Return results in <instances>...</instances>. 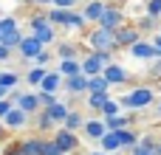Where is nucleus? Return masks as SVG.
Listing matches in <instances>:
<instances>
[{
    "mask_svg": "<svg viewBox=\"0 0 161 155\" xmlns=\"http://www.w3.org/2000/svg\"><path fill=\"white\" fill-rule=\"evenodd\" d=\"M85 136L88 138H105L108 136V127H105V121H85Z\"/></svg>",
    "mask_w": 161,
    "mask_h": 155,
    "instance_id": "nucleus-19",
    "label": "nucleus"
},
{
    "mask_svg": "<svg viewBox=\"0 0 161 155\" xmlns=\"http://www.w3.org/2000/svg\"><path fill=\"white\" fill-rule=\"evenodd\" d=\"M74 3H76V0H54V6H57V8H71Z\"/></svg>",
    "mask_w": 161,
    "mask_h": 155,
    "instance_id": "nucleus-42",
    "label": "nucleus"
},
{
    "mask_svg": "<svg viewBox=\"0 0 161 155\" xmlns=\"http://www.w3.org/2000/svg\"><path fill=\"white\" fill-rule=\"evenodd\" d=\"M96 25L99 28H108V31H119V28H125V11L116 8V6H108L105 14H102V20Z\"/></svg>",
    "mask_w": 161,
    "mask_h": 155,
    "instance_id": "nucleus-6",
    "label": "nucleus"
},
{
    "mask_svg": "<svg viewBox=\"0 0 161 155\" xmlns=\"http://www.w3.org/2000/svg\"><path fill=\"white\" fill-rule=\"evenodd\" d=\"M48 23H51V25H68V28L82 31L88 20H85L82 14L71 11V8H54V11H48Z\"/></svg>",
    "mask_w": 161,
    "mask_h": 155,
    "instance_id": "nucleus-3",
    "label": "nucleus"
},
{
    "mask_svg": "<svg viewBox=\"0 0 161 155\" xmlns=\"http://www.w3.org/2000/svg\"><path fill=\"white\" fill-rule=\"evenodd\" d=\"M110 102V96L108 93H88V107H93V110H99L102 113V107Z\"/></svg>",
    "mask_w": 161,
    "mask_h": 155,
    "instance_id": "nucleus-25",
    "label": "nucleus"
},
{
    "mask_svg": "<svg viewBox=\"0 0 161 155\" xmlns=\"http://www.w3.org/2000/svg\"><path fill=\"white\" fill-rule=\"evenodd\" d=\"M59 88H65V82H62V76H59V71H48V76L42 79V85H40V90H42V93H57Z\"/></svg>",
    "mask_w": 161,
    "mask_h": 155,
    "instance_id": "nucleus-12",
    "label": "nucleus"
},
{
    "mask_svg": "<svg viewBox=\"0 0 161 155\" xmlns=\"http://www.w3.org/2000/svg\"><path fill=\"white\" fill-rule=\"evenodd\" d=\"M93 155H108V152H93Z\"/></svg>",
    "mask_w": 161,
    "mask_h": 155,
    "instance_id": "nucleus-48",
    "label": "nucleus"
},
{
    "mask_svg": "<svg viewBox=\"0 0 161 155\" xmlns=\"http://www.w3.org/2000/svg\"><path fill=\"white\" fill-rule=\"evenodd\" d=\"M133 155H158V150H156V147H147V144L139 141V144L133 147Z\"/></svg>",
    "mask_w": 161,
    "mask_h": 155,
    "instance_id": "nucleus-35",
    "label": "nucleus"
},
{
    "mask_svg": "<svg viewBox=\"0 0 161 155\" xmlns=\"http://www.w3.org/2000/svg\"><path fill=\"white\" fill-rule=\"evenodd\" d=\"M28 3H54V0H28Z\"/></svg>",
    "mask_w": 161,
    "mask_h": 155,
    "instance_id": "nucleus-45",
    "label": "nucleus"
},
{
    "mask_svg": "<svg viewBox=\"0 0 161 155\" xmlns=\"http://www.w3.org/2000/svg\"><path fill=\"white\" fill-rule=\"evenodd\" d=\"M45 152V141L42 138H25L23 141V155H42Z\"/></svg>",
    "mask_w": 161,
    "mask_h": 155,
    "instance_id": "nucleus-20",
    "label": "nucleus"
},
{
    "mask_svg": "<svg viewBox=\"0 0 161 155\" xmlns=\"http://www.w3.org/2000/svg\"><path fill=\"white\" fill-rule=\"evenodd\" d=\"M25 121H28V113H23L20 107H14V110H11V113L3 119V127H8V130H17V127H23Z\"/></svg>",
    "mask_w": 161,
    "mask_h": 155,
    "instance_id": "nucleus-15",
    "label": "nucleus"
},
{
    "mask_svg": "<svg viewBox=\"0 0 161 155\" xmlns=\"http://www.w3.org/2000/svg\"><path fill=\"white\" fill-rule=\"evenodd\" d=\"M156 25H158V17H150L147 14L144 20H139V31H153Z\"/></svg>",
    "mask_w": 161,
    "mask_h": 155,
    "instance_id": "nucleus-33",
    "label": "nucleus"
},
{
    "mask_svg": "<svg viewBox=\"0 0 161 155\" xmlns=\"http://www.w3.org/2000/svg\"><path fill=\"white\" fill-rule=\"evenodd\" d=\"M153 99H156L153 88H133L130 93H125V96H122V107L144 110V107H150V104H153Z\"/></svg>",
    "mask_w": 161,
    "mask_h": 155,
    "instance_id": "nucleus-4",
    "label": "nucleus"
},
{
    "mask_svg": "<svg viewBox=\"0 0 161 155\" xmlns=\"http://www.w3.org/2000/svg\"><path fill=\"white\" fill-rule=\"evenodd\" d=\"M42 155H62V150L57 147V141H45V152Z\"/></svg>",
    "mask_w": 161,
    "mask_h": 155,
    "instance_id": "nucleus-39",
    "label": "nucleus"
},
{
    "mask_svg": "<svg viewBox=\"0 0 161 155\" xmlns=\"http://www.w3.org/2000/svg\"><path fill=\"white\" fill-rule=\"evenodd\" d=\"M136 42H142V31L136 25H125V28L116 31V48H127L130 51Z\"/></svg>",
    "mask_w": 161,
    "mask_h": 155,
    "instance_id": "nucleus-7",
    "label": "nucleus"
},
{
    "mask_svg": "<svg viewBox=\"0 0 161 155\" xmlns=\"http://www.w3.org/2000/svg\"><path fill=\"white\" fill-rule=\"evenodd\" d=\"M37 102H40V107H42V110H48V107H51V104H57L59 99H57L54 93H42V90H37Z\"/></svg>",
    "mask_w": 161,
    "mask_h": 155,
    "instance_id": "nucleus-30",
    "label": "nucleus"
},
{
    "mask_svg": "<svg viewBox=\"0 0 161 155\" xmlns=\"http://www.w3.org/2000/svg\"><path fill=\"white\" fill-rule=\"evenodd\" d=\"M88 82H91V79H88L85 73L71 76V79H65V90H68V93H85V90H88Z\"/></svg>",
    "mask_w": 161,
    "mask_h": 155,
    "instance_id": "nucleus-16",
    "label": "nucleus"
},
{
    "mask_svg": "<svg viewBox=\"0 0 161 155\" xmlns=\"http://www.w3.org/2000/svg\"><path fill=\"white\" fill-rule=\"evenodd\" d=\"M59 76L62 79H71V76H79L82 73V62L79 59H59Z\"/></svg>",
    "mask_w": 161,
    "mask_h": 155,
    "instance_id": "nucleus-11",
    "label": "nucleus"
},
{
    "mask_svg": "<svg viewBox=\"0 0 161 155\" xmlns=\"http://www.w3.org/2000/svg\"><path fill=\"white\" fill-rule=\"evenodd\" d=\"M45 76H48V71H45V68H31L25 79H28V85H37V90H40V85H42V79H45Z\"/></svg>",
    "mask_w": 161,
    "mask_h": 155,
    "instance_id": "nucleus-27",
    "label": "nucleus"
},
{
    "mask_svg": "<svg viewBox=\"0 0 161 155\" xmlns=\"http://www.w3.org/2000/svg\"><path fill=\"white\" fill-rule=\"evenodd\" d=\"M127 124H130V119H127V116H110V119H105L108 133H113V130H127Z\"/></svg>",
    "mask_w": 161,
    "mask_h": 155,
    "instance_id": "nucleus-24",
    "label": "nucleus"
},
{
    "mask_svg": "<svg viewBox=\"0 0 161 155\" xmlns=\"http://www.w3.org/2000/svg\"><path fill=\"white\" fill-rule=\"evenodd\" d=\"M54 141H57V147L62 150V155H65V152H74V150L79 147V141H76V136H74L71 130H65V127H62V130H57V136H54Z\"/></svg>",
    "mask_w": 161,
    "mask_h": 155,
    "instance_id": "nucleus-9",
    "label": "nucleus"
},
{
    "mask_svg": "<svg viewBox=\"0 0 161 155\" xmlns=\"http://www.w3.org/2000/svg\"><path fill=\"white\" fill-rule=\"evenodd\" d=\"M57 54H59V59H76V45L74 42H59Z\"/></svg>",
    "mask_w": 161,
    "mask_h": 155,
    "instance_id": "nucleus-26",
    "label": "nucleus"
},
{
    "mask_svg": "<svg viewBox=\"0 0 161 155\" xmlns=\"http://www.w3.org/2000/svg\"><path fill=\"white\" fill-rule=\"evenodd\" d=\"M158 155H161V147H158Z\"/></svg>",
    "mask_w": 161,
    "mask_h": 155,
    "instance_id": "nucleus-50",
    "label": "nucleus"
},
{
    "mask_svg": "<svg viewBox=\"0 0 161 155\" xmlns=\"http://www.w3.org/2000/svg\"><path fill=\"white\" fill-rule=\"evenodd\" d=\"M105 8H108L105 3H99V0H93V3H88V6H85V11H82V17H85L88 23H99V20H102V14H105Z\"/></svg>",
    "mask_w": 161,
    "mask_h": 155,
    "instance_id": "nucleus-14",
    "label": "nucleus"
},
{
    "mask_svg": "<svg viewBox=\"0 0 161 155\" xmlns=\"http://www.w3.org/2000/svg\"><path fill=\"white\" fill-rule=\"evenodd\" d=\"M153 73H156V76H161V59L156 62V65H153Z\"/></svg>",
    "mask_w": 161,
    "mask_h": 155,
    "instance_id": "nucleus-44",
    "label": "nucleus"
},
{
    "mask_svg": "<svg viewBox=\"0 0 161 155\" xmlns=\"http://www.w3.org/2000/svg\"><path fill=\"white\" fill-rule=\"evenodd\" d=\"M158 116H161V104H158Z\"/></svg>",
    "mask_w": 161,
    "mask_h": 155,
    "instance_id": "nucleus-49",
    "label": "nucleus"
},
{
    "mask_svg": "<svg viewBox=\"0 0 161 155\" xmlns=\"http://www.w3.org/2000/svg\"><path fill=\"white\" fill-rule=\"evenodd\" d=\"M130 54H133L136 59H158V51H156V45H153V42H147V40L136 42V45L130 48Z\"/></svg>",
    "mask_w": 161,
    "mask_h": 155,
    "instance_id": "nucleus-10",
    "label": "nucleus"
},
{
    "mask_svg": "<svg viewBox=\"0 0 161 155\" xmlns=\"http://www.w3.org/2000/svg\"><path fill=\"white\" fill-rule=\"evenodd\" d=\"M11 31H17V20L14 17H0V37H6Z\"/></svg>",
    "mask_w": 161,
    "mask_h": 155,
    "instance_id": "nucleus-31",
    "label": "nucleus"
},
{
    "mask_svg": "<svg viewBox=\"0 0 161 155\" xmlns=\"http://www.w3.org/2000/svg\"><path fill=\"white\" fill-rule=\"evenodd\" d=\"M48 59H51V56H48V51H42V54H40L34 62H37V68H45V65H48Z\"/></svg>",
    "mask_w": 161,
    "mask_h": 155,
    "instance_id": "nucleus-40",
    "label": "nucleus"
},
{
    "mask_svg": "<svg viewBox=\"0 0 161 155\" xmlns=\"http://www.w3.org/2000/svg\"><path fill=\"white\" fill-rule=\"evenodd\" d=\"M23 40H25V37H23L20 31H11V34H6V37H3V45L14 51V48H20V45H23Z\"/></svg>",
    "mask_w": 161,
    "mask_h": 155,
    "instance_id": "nucleus-28",
    "label": "nucleus"
},
{
    "mask_svg": "<svg viewBox=\"0 0 161 155\" xmlns=\"http://www.w3.org/2000/svg\"><path fill=\"white\" fill-rule=\"evenodd\" d=\"M102 76H105L110 85H122V82H127V71H125L122 65H116V62H113V65H108Z\"/></svg>",
    "mask_w": 161,
    "mask_h": 155,
    "instance_id": "nucleus-13",
    "label": "nucleus"
},
{
    "mask_svg": "<svg viewBox=\"0 0 161 155\" xmlns=\"http://www.w3.org/2000/svg\"><path fill=\"white\" fill-rule=\"evenodd\" d=\"M0 42H3V37H0Z\"/></svg>",
    "mask_w": 161,
    "mask_h": 155,
    "instance_id": "nucleus-51",
    "label": "nucleus"
},
{
    "mask_svg": "<svg viewBox=\"0 0 161 155\" xmlns=\"http://www.w3.org/2000/svg\"><path fill=\"white\" fill-rule=\"evenodd\" d=\"M45 113L54 119V124H65V119L71 116V110H68V104H65V102H57V104H51Z\"/></svg>",
    "mask_w": 161,
    "mask_h": 155,
    "instance_id": "nucleus-17",
    "label": "nucleus"
},
{
    "mask_svg": "<svg viewBox=\"0 0 161 155\" xmlns=\"http://www.w3.org/2000/svg\"><path fill=\"white\" fill-rule=\"evenodd\" d=\"M17 107H20L23 113H28V116H31V113H37V110H40V102H37V93H23V99L17 102Z\"/></svg>",
    "mask_w": 161,
    "mask_h": 155,
    "instance_id": "nucleus-18",
    "label": "nucleus"
},
{
    "mask_svg": "<svg viewBox=\"0 0 161 155\" xmlns=\"http://www.w3.org/2000/svg\"><path fill=\"white\" fill-rule=\"evenodd\" d=\"M119 110H122V102H113V99H110V102H108V104L102 107V113H105V119H110V116H122Z\"/></svg>",
    "mask_w": 161,
    "mask_h": 155,
    "instance_id": "nucleus-32",
    "label": "nucleus"
},
{
    "mask_svg": "<svg viewBox=\"0 0 161 155\" xmlns=\"http://www.w3.org/2000/svg\"><path fill=\"white\" fill-rule=\"evenodd\" d=\"M3 96H6V90H3V88H0V102H3Z\"/></svg>",
    "mask_w": 161,
    "mask_h": 155,
    "instance_id": "nucleus-47",
    "label": "nucleus"
},
{
    "mask_svg": "<svg viewBox=\"0 0 161 155\" xmlns=\"http://www.w3.org/2000/svg\"><path fill=\"white\" fill-rule=\"evenodd\" d=\"M147 14L150 17H161V0H147Z\"/></svg>",
    "mask_w": 161,
    "mask_h": 155,
    "instance_id": "nucleus-36",
    "label": "nucleus"
},
{
    "mask_svg": "<svg viewBox=\"0 0 161 155\" xmlns=\"http://www.w3.org/2000/svg\"><path fill=\"white\" fill-rule=\"evenodd\" d=\"M88 45L91 51H105V54H113L116 51V31H108V28H93L88 34Z\"/></svg>",
    "mask_w": 161,
    "mask_h": 155,
    "instance_id": "nucleus-2",
    "label": "nucleus"
},
{
    "mask_svg": "<svg viewBox=\"0 0 161 155\" xmlns=\"http://www.w3.org/2000/svg\"><path fill=\"white\" fill-rule=\"evenodd\" d=\"M14 107H17V104H11V102H8V99H3V102H0V121H3V119H6V116H8V113H11V110H14Z\"/></svg>",
    "mask_w": 161,
    "mask_h": 155,
    "instance_id": "nucleus-37",
    "label": "nucleus"
},
{
    "mask_svg": "<svg viewBox=\"0 0 161 155\" xmlns=\"http://www.w3.org/2000/svg\"><path fill=\"white\" fill-rule=\"evenodd\" d=\"M28 25H31V34H34L42 45H51V42L57 40V31H54V25L48 23V14H34V17L28 20Z\"/></svg>",
    "mask_w": 161,
    "mask_h": 155,
    "instance_id": "nucleus-5",
    "label": "nucleus"
},
{
    "mask_svg": "<svg viewBox=\"0 0 161 155\" xmlns=\"http://www.w3.org/2000/svg\"><path fill=\"white\" fill-rule=\"evenodd\" d=\"M17 51H20V56H23V59H37V56L45 51V45L31 34V37H25V40H23V45H20Z\"/></svg>",
    "mask_w": 161,
    "mask_h": 155,
    "instance_id": "nucleus-8",
    "label": "nucleus"
},
{
    "mask_svg": "<svg viewBox=\"0 0 161 155\" xmlns=\"http://www.w3.org/2000/svg\"><path fill=\"white\" fill-rule=\"evenodd\" d=\"M153 45H156V51H158V59H161V34L153 37Z\"/></svg>",
    "mask_w": 161,
    "mask_h": 155,
    "instance_id": "nucleus-43",
    "label": "nucleus"
},
{
    "mask_svg": "<svg viewBox=\"0 0 161 155\" xmlns=\"http://www.w3.org/2000/svg\"><path fill=\"white\" fill-rule=\"evenodd\" d=\"M17 82H20V76H17L14 71H3V73H0V88H3L6 93L17 90Z\"/></svg>",
    "mask_w": 161,
    "mask_h": 155,
    "instance_id": "nucleus-21",
    "label": "nucleus"
},
{
    "mask_svg": "<svg viewBox=\"0 0 161 155\" xmlns=\"http://www.w3.org/2000/svg\"><path fill=\"white\" fill-rule=\"evenodd\" d=\"M8 56H11V48H6V45L0 42V62H6Z\"/></svg>",
    "mask_w": 161,
    "mask_h": 155,
    "instance_id": "nucleus-41",
    "label": "nucleus"
},
{
    "mask_svg": "<svg viewBox=\"0 0 161 155\" xmlns=\"http://www.w3.org/2000/svg\"><path fill=\"white\" fill-rule=\"evenodd\" d=\"M62 127H65V130H71V133H74V130H79V127H82V113L71 110V116L65 119V124H62Z\"/></svg>",
    "mask_w": 161,
    "mask_h": 155,
    "instance_id": "nucleus-29",
    "label": "nucleus"
},
{
    "mask_svg": "<svg viewBox=\"0 0 161 155\" xmlns=\"http://www.w3.org/2000/svg\"><path fill=\"white\" fill-rule=\"evenodd\" d=\"M108 90H110V82L105 76H93L88 82V93H108Z\"/></svg>",
    "mask_w": 161,
    "mask_h": 155,
    "instance_id": "nucleus-23",
    "label": "nucleus"
},
{
    "mask_svg": "<svg viewBox=\"0 0 161 155\" xmlns=\"http://www.w3.org/2000/svg\"><path fill=\"white\" fill-rule=\"evenodd\" d=\"M37 127H40V130H51V127H54V119H51V116L42 110V113L37 116Z\"/></svg>",
    "mask_w": 161,
    "mask_h": 155,
    "instance_id": "nucleus-34",
    "label": "nucleus"
},
{
    "mask_svg": "<svg viewBox=\"0 0 161 155\" xmlns=\"http://www.w3.org/2000/svg\"><path fill=\"white\" fill-rule=\"evenodd\" d=\"M3 136H6V127H3V121H0V138H3Z\"/></svg>",
    "mask_w": 161,
    "mask_h": 155,
    "instance_id": "nucleus-46",
    "label": "nucleus"
},
{
    "mask_svg": "<svg viewBox=\"0 0 161 155\" xmlns=\"http://www.w3.org/2000/svg\"><path fill=\"white\" fill-rule=\"evenodd\" d=\"M6 155H23V141H11L8 150H6Z\"/></svg>",
    "mask_w": 161,
    "mask_h": 155,
    "instance_id": "nucleus-38",
    "label": "nucleus"
},
{
    "mask_svg": "<svg viewBox=\"0 0 161 155\" xmlns=\"http://www.w3.org/2000/svg\"><path fill=\"white\" fill-rule=\"evenodd\" d=\"M122 147V138H119V130H113V133H108L105 138H102V150L105 152H116Z\"/></svg>",
    "mask_w": 161,
    "mask_h": 155,
    "instance_id": "nucleus-22",
    "label": "nucleus"
},
{
    "mask_svg": "<svg viewBox=\"0 0 161 155\" xmlns=\"http://www.w3.org/2000/svg\"><path fill=\"white\" fill-rule=\"evenodd\" d=\"M108 65H113V54H105V51H91V54L82 59V73H85L88 79H93V76H102Z\"/></svg>",
    "mask_w": 161,
    "mask_h": 155,
    "instance_id": "nucleus-1",
    "label": "nucleus"
}]
</instances>
